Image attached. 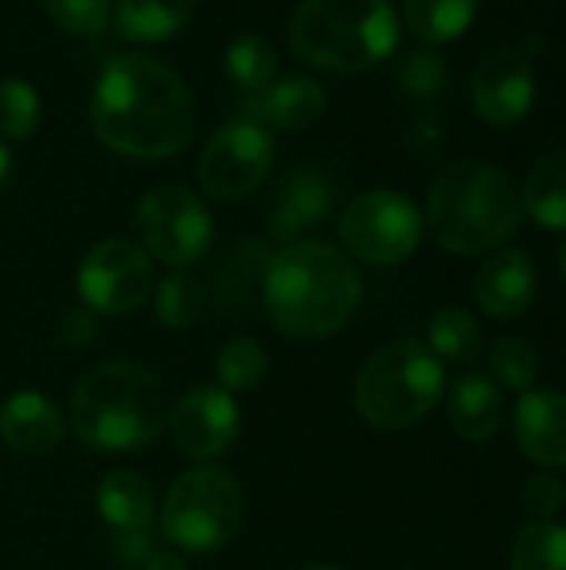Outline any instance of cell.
I'll return each mask as SVG.
<instances>
[{
  "mask_svg": "<svg viewBox=\"0 0 566 570\" xmlns=\"http://www.w3.org/2000/svg\"><path fill=\"white\" fill-rule=\"evenodd\" d=\"M227 73L230 80L247 90V94H260L274 70H277V53L274 47L260 37V33H240L230 47H227Z\"/></svg>",
  "mask_w": 566,
  "mask_h": 570,
  "instance_id": "28",
  "label": "cell"
},
{
  "mask_svg": "<svg viewBox=\"0 0 566 570\" xmlns=\"http://www.w3.org/2000/svg\"><path fill=\"white\" fill-rule=\"evenodd\" d=\"M97 514L110 531L150 528L157 514V501L147 478H140L137 471H110L97 484Z\"/></svg>",
  "mask_w": 566,
  "mask_h": 570,
  "instance_id": "21",
  "label": "cell"
},
{
  "mask_svg": "<svg viewBox=\"0 0 566 570\" xmlns=\"http://www.w3.org/2000/svg\"><path fill=\"white\" fill-rule=\"evenodd\" d=\"M360 274L327 240H297L270 257L260 301L284 337H334L360 304Z\"/></svg>",
  "mask_w": 566,
  "mask_h": 570,
  "instance_id": "2",
  "label": "cell"
},
{
  "mask_svg": "<svg viewBox=\"0 0 566 570\" xmlns=\"http://www.w3.org/2000/svg\"><path fill=\"white\" fill-rule=\"evenodd\" d=\"M444 384V364L430 347L420 341H394L364 364L354 401L367 424L380 431H407L437 407Z\"/></svg>",
  "mask_w": 566,
  "mask_h": 570,
  "instance_id": "6",
  "label": "cell"
},
{
  "mask_svg": "<svg viewBox=\"0 0 566 570\" xmlns=\"http://www.w3.org/2000/svg\"><path fill=\"white\" fill-rule=\"evenodd\" d=\"M150 291V254L127 237H107L93 244L77 267V297L97 317H123L147 304Z\"/></svg>",
  "mask_w": 566,
  "mask_h": 570,
  "instance_id": "10",
  "label": "cell"
},
{
  "mask_svg": "<svg viewBox=\"0 0 566 570\" xmlns=\"http://www.w3.org/2000/svg\"><path fill=\"white\" fill-rule=\"evenodd\" d=\"M244 521V494L234 474L217 464L187 468L167 491L160 534L173 551L210 554L234 541Z\"/></svg>",
  "mask_w": 566,
  "mask_h": 570,
  "instance_id": "7",
  "label": "cell"
},
{
  "mask_svg": "<svg viewBox=\"0 0 566 570\" xmlns=\"http://www.w3.org/2000/svg\"><path fill=\"white\" fill-rule=\"evenodd\" d=\"M490 371H494V377H497L504 387L524 394V391H534V384H537L540 354H537L534 344H527V341H520V337H504V341H497L494 351H490Z\"/></svg>",
  "mask_w": 566,
  "mask_h": 570,
  "instance_id": "30",
  "label": "cell"
},
{
  "mask_svg": "<svg viewBox=\"0 0 566 570\" xmlns=\"http://www.w3.org/2000/svg\"><path fill=\"white\" fill-rule=\"evenodd\" d=\"M110 551L123 568H143V561L157 551V541L150 528H133V531H113Z\"/></svg>",
  "mask_w": 566,
  "mask_h": 570,
  "instance_id": "34",
  "label": "cell"
},
{
  "mask_svg": "<svg viewBox=\"0 0 566 570\" xmlns=\"http://www.w3.org/2000/svg\"><path fill=\"white\" fill-rule=\"evenodd\" d=\"M267 374V354L257 341L250 337H237L230 341L220 357H217V387H224L227 394H250Z\"/></svg>",
  "mask_w": 566,
  "mask_h": 570,
  "instance_id": "29",
  "label": "cell"
},
{
  "mask_svg": "<svg viewBox=\"0 0 566 570\" xmlns=\"http://www.w3.org/2000/svg\"><path fill=\"white\" fill-rule=\"evenodd\" d=\"M43 7L60 30L77 37L103 33L110 17V0H43Z\"/></svg>",
  "mask_w": 566,
  "mask_h": 570,
  "instance_id": "32",
  "label": "cell"
},
{
  "mask_svg": "<svg viewBox=\"0 0 566 570\" xmlns=\"http://www.w3.org/2000/svg\"><path fill=\"white\" fill-rule=\"evenodd\" d=\"M427 337H430L434 357H444V361H450V364H470V361H477L480 351H484L480 324H477L474 314L464 311V307H440V311L430 317Z\"/></svg>",
  "mask_w": 566,
  "mask_h": 570,
  "instance_id": "26",
  "label": "cell"
},
{
  "mask_svg": "<svg viewBox=\"0 0 566 570\" xmlns=\"http://www.w3.org/2000/svg\"><path fill=\"white\" fill-rule=\"evenodd\" d=\"M470 97L477 114L494 127H514L534 107V60L524 47H494L484 53L470 77Z\"/></svg>",
  "mask_w": 566,
  "mask_h": 570,
  "instance_id": "13",
  "label": "cell"
},
{
  "mask_svg": "<svg viewBox=\"0 0 566 570\" xmlns=\"http://www.w3.org/2000/svg\"><path fill=\"white\" fill-rule=\"evenodd\" d=\"M270 257H274L270 247L257 237H247L227 247L224 257L210 271V284H203L207 304H214L224 314H247L250 304L264 291Z\"/></svg>",
  "mask_w": 566,
  "mask_h": 570,
  "instance_id": "16",
  "label": "cell"
},
{
  "mask_svg": "<svg viewBox=\"0 0 566 570\" xmlns=\"http://www.w3.org/2000/svg\"><path fill=\"white\" fill-rule=\"evenodd\" d=\"M517 448L544 468H566V394L524 391L514 407Z\"/></svg>",
  "mask_w": 566,
  "mask_h": 570,
  "instance_id": "17",
  "label": "cell"
},
{
  "mask_svg": "<svg viewBox=\"0 0 566 570\" xmlns=\"http://www.w3.org/2000/svg\"><path fill=\"white\" fill-rule=\"evenodd\" d=\"M97 334H100V321H97V314L90 311V307H73V311H67L63 314V321H60V341L67 344V347H73V351H80V347H90L93 341H97Z\"/></svg>",
  "mask_w": 566,
  "mask_h": 570,
  "instance_id": "36",
  "label": "cell"
},
{
  "mask_svg": "<svg viewBox=\"0 0 566 570\" xmlns=\"http://www.w3.org/2000/svg\"><path fill=\"white\" fill-rule=\"evenodd\" d=\"M560 271H564V277H566V244L560 247Z\"/></svg>",
  "mask_w": 566,
  "mask_h": 570,
  "instance_id": "40",
  "label": "cell"
},
{
  "mask_svg": "<svg viewBox=\"0 0 566 570\" xmlns=\"http://www.w3.org/2000/svg\"><path fill=\"white\" fill-rule=\"evenodd\" d=\"M7 180H10V150L0 144V190L7 187Z\"/></svg>",
  "mask_w": 566,
  "mask_h": 570,
  "instance_id": "38",
  "label": "cell"
},
{
  "mask_svg": "<svg viewBox=\"0 0 566 570\" xmlns=\"http://www.w3.org/2000/svg\"><path fill=\"white\" fill-rule=\"evenodd\" d=\"M520 194L514 180L484 160H460L437 174L427 197L434 237L450 254H484L520 227Z\"/></svg>",
  "mask_w": 566,
  "mask_h": 570,
  "instance_id": "4",
  "label": "cell"
},
{
  "mask_svg": "<svg viewBox=\"0 0 566 570\" xmlns=\"http://www.w3.org/2000/svg\"><path fill=\"white\" fill-rule=\"evenodd\" d=\"M450 424L464 441H490L504 424V394L487 374H464L447 397Z\"/></svg>",
  "mask_w": 566,
  "mask_h": 570,
  "instance_id": "20",
  "label": "cell"
},
{
  "mask_svg": "<svg viewBox=\"0 0 566 570\" xmlns=\"http://www.w3.org/2000/svg\"><path fill=\"white\" fill-rule=\"evenodd\" d=\"M167 431L180 454L193 461H217L240 434L237 401L217 384L193 387L167 411Z\"/></svg>",
  "mask_w": 566,
  "mask_h": 570,
  "instance_id": "12",
  "label": "cell"
},
{
  "mask_svg": "<svg viewBox=\"0 0 566 570\" xmlns=\"http://www.w3.org/2000/svg\"><path fill=\"white\" fill-rule=\"evenodd\" d=\"M274 164V137L264 124L237 117L224 124L200 154V187L214 200H240L264 184Z\"/></svg>",
  "mask_w": 566,
  "mask_h": 570,
  "instance_id": "11",
  "label": "cell"
},
{
  "mask_svg": "<svg viewBox=\"0 0 566 570\" xmlns=\"http://www.w3.org/2000/svg\"><path fill=\"white\" fill-rule=\"evenodd\" d=\"M197 0H117L113 20L127 40L157 43L170 40L190 20Z\"/></svg>",
  "mask_w": 566,
  "mask_h": 570,
  "instance_id": "22",
  "label": "cell"
},
{
  "mask_svg": "<svg viewBox=\"0 0 566 570\" xmlns=\"http://www.w3.org/2000/svg\"><path fill=\"white\" fill-rule=\"evenodd\" d=\"M167 397L160 377L133 361H107L87 371L70 394V428L93 448L130 454L167 428Z\"/></svg>",
  "mask_w": 566,
  "mask_h": 570,
  "instance_id": "3",
  "label": "cell"
},
{
  "mask_svg": "<svg viewBox=\"0 0 566 570\" xmlns=\"http://www.w3.org/2000/svg\"><path fill=\"white\" fill-rule=\"evenodd\" d=\"M334 207V187L317 170H297L284 180L267 214V234L277 244H297L304 234L320 227Z\"/></svg>",
  "mask_w": 566,
  "mask_h": 570,
  "instance_id": "15",
  "label": "cell"
},
{
  "mask_svg": "<svg viewBox=\"0 0 566 570\" xmlns=\"http://www.w3.org/2000/svg\"><path fill=\"white\" fill-rule=\"evenodd\" d=\"M153 314L170 331L193 327L207 311V287L190 271H170L167 277L153 281Z\"/></svg>",
  "mask_w": 566,
  "mask_h": 570,
  "instance_id": "24",
  "label": "cell"
},
{
  "mask_svg": "<svg viewBox=\"0 0 566 570\" xmlns=\"http://www.w3.org/2000/svg\"><path fill=\"white\" fill-rule=\"evenodd\" d=\"M0 438L20 454H47L63 441L57 404L37 391H17L0 404Z\"/></svg>",
  "mask_w": 566,
  "mask_h": 570,
  "instance_id": "19",
  "label": "cell"
},
{
  "mask_svg": "<svg viewBox=\"0 0 566 570\" xmlns=\"http://www.w3.org/2000/svg\"><path fill=\"white\" fill-rule=\"evenodd\" d=\"M40 124V94L17 77L0 80V137L23 140Z\"/></svg>",
  "mask_w": 566,
  "mask_h": 570,
  "instance_id": "31",
  "label": "cell"
},
{
  "mask_svg": "<svg viewBox=\"0 0 566 570\" xmlns=\"http://www.w3.org/2000/svg\"><path fill=\"white\" fill-rule=\"evenodd\" d=\"M137 234L140 247L173 271H187L203 261L214 244V217L203 200L180 187L160 184L137 204Z\"/></svg>",
  "mask_w": 566,
  "mask_h": 570,
  "instance_id": "8",
  "label": "cell"
},
{
  "mask_svg": "<svg viewBox=\"0 0 566 570\" xmlns=\"http://www.w3.org/2000/svg\"><path fill=\"white\" fill-rule=\"evenodd\" d=\"M400 20L390 0H304L287 27L297 60L330 73H360L397 50Z\"/></svg>",
  "mask_w": 566,
  "mask_h": 570,
  "instance_id": "5",
  "label": "cell"
},
{
  "mask_svg": "<svg viewBox=\"0 0 566 570\" xmlns=\"http://www.w3.org/2000/svg\"><path fill=\"white\" fill-rule=\"evenodd\" d=\"M340 240L350 257L374 267H390L420 247L424 217L410 197L397 190H370L344 207Z\"/></svg>",
  "mask_w": 566,
  "mask_h": 570,
  "instance_id": "9",
  "label": "cell"
},
{
  "mask_svg": "<svg viewBox=\"0 0 566 570\" xmlns=\"http://www.w3.org/2000/svg\"><path fill=\"white\" fill-rule=\"evenodd\" d=\"M400 77H404V87L407 90H414V94H434L444 83V67H440V60L434 53H414V57H407Z\"/></svg>",
  "mask_w": 566,
  "mask_h": 570,
  "instance_id": "35",
  "label": "cell"
},
{
  "mask_svg": "<svg viewBox=\"0 0 566 570\" xmlns=\"http://www.w3.org/2000/svg\"><path fill=\"white\" fill-rule=\"evenodd\" d=\"M514 570H566V524L534 521L527 524L510 554Z\"/></svg>",
  "mask_w": 566,
  "mask_h": 570,
  "instance_id": "27",
  "label": "cell"
},
{
  "mask_svg": "<svg viewBox=\"0 0 566 570\" xmlns=\"http://www.w3.org/2000/svg\"><path fill=\"white\" fill-rule=\"evenodd\" d=\"M304 570H344V568H334V564H310V568Z\"/></svg>",
  "mask_w": 566,
  "mask_h": 570,
  "instance_id": "39",
  "label": "cell"
},
{
  "mask_svg": "<svg viewBox=\"0 0 566 570\" xmlns=\"http://www.w3.org/2000/svg\"><path fill=\"white\" fill-rule=\"evenodd\" d=\"M140 570H187V564H183V558H180L177 551H170V548H157V551L143 561V568Z\"/></svg>",
  "mask_w": 566,
  "mask_h": 570,
  "instance_id": "37",
  "label": "cell"
},
{
  "mask_svg": "<svg viewBox=\"0 0 566 570\" xmlns=\"http://www.w3.org/2000/svg\"><path fill=\"white\" fill-rule=\"evenodd\" d=\"M480 0H404V20L424 43L457 40L477 17Z\"/></svg>",
  "mask_w": 566,
  "mask_h": 570,
  "instance_id": "25",
  "label": "cell"
},
{
  "mask_svg": "<svg viewBox=\"0 0 566 570\" xmlns=\"http://www.w3.org/2000/svg\"><path fill=\"white\" fill-rule=\"evenodd\" d=\"M524 210L547 230H566V150L534 164L520 197Z\"/></svg>",
  "mask_w": 566,
  "mask_h": 570,
  "instance_id": "23",
  "label": "cell"
},
{
  "mask_svg": "<svg viewBox=\"0 0 566 570\" xmlns=\"http://www.w3.org/2000/svg\"><path fill=\"white\" fill-rule=\"evenodd\" d=\"M90 127L123 157L163 160L193 137V94L157 57L120 53L100 70L90 94Z\"/></svg>",
  "mask_w": 566,
  "mask_h": 570,
  "instance_id": "1",
  "label": "cell"
},
{
  "mask_svg": "<svg viewBox=\"0 0 566 570\" xmlns=\"http://www.w3.org/2000/svg\"><path fill=\"white\" fill-rule=\"evenodd\" d=\"M324 110H327L324 87L314 77H300V73L270 80L260 94H250V100L244 104V117L290 134L317 124Z\"/></svg>",
  "mask_w": 566,
  "mask_h": 570,
  "instance_id": "18",
  "label": "cell"
},
{
  "mask_svg": "<svg viewBox=\"0 0 566 570\" xmlns=\"http://www.w3.org/2000/svg\"><path fill=\"white\" fill-rule=\"evenodd\" d=\"M474 297L484 314L497 321H517L530 311L537 297V267L534 257L520 247L497 250L487 257V264L477 271Z\"/></svg>",
  "mask_w": 566,
  "mask_h": 570,
  "instance_id": "14",
  "label": "cell"
},
{
  "mask_svg": "<svg viewBox=\"0 0 566 570\" xmlns=\"http://www.w3.org/2000/svg\"><path fill=\"white\" fill-rule=\"evenodd\" d=\"M564 481L554 474H534L524 481L520 488V501L524 508L537 518V521H554V514L564 508Z\"/></svg>",
  "mask_w": 566,
  "mask_h": 570,
  "instance_id": "33",
  "label": "cell"
}]
</instances>
